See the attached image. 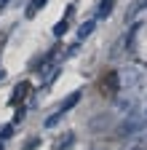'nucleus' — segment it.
<instances>
[{
  "label": "nucleus",
  "instance_id": "9",
  "mask_svg": "<svg viewBox=\"0 0 147 150\" xmlns=\"http://www.w3.org/2000/svg\"><path fill=\"white\" fill-rule=\"evenodd\" d=\"M64 30H67V22H59L56 27H53V35H62Z\"/></svg>",
  "mask_w": 147,
  "mask_h": 150
},
{
  "label": "nucleus",
  "instance_id": "3",
  "mask_svg": "<svg viewBox=\"0 0 147 150\" xmlns=\"http://www.w3.org/2000/svg\"><path fill=\"white\" fill-rule=\"evenodd\" d=\"M78 102H80V91H72V94H70V97H67V99L62 102V107H59V112H62V115H64V112H67V110H72V107H75Z\"/></svg>",
  "mask_w": 147,
  "mask_h": 150
},
{
  "label": "nucleus",
  "instance_id": "8",
  "mask_svg": "<svg viewBox=\"0 0 147 150\" xmlns=\"http://www.w3.org/2000/svg\"><path fill=\"white\" fill-rule=\"evenodd\" d=\"M59 121H62V112H56V115H51V118H48V121H46V126H48V129H51V126H56V123H59Z\"/></svg>",
  "mask_w": 147,
  "mask_h": 150
},
{
  "label": "nucleus",
  "instance_id": "4",
  "mask_svg": "<svg viewBox=\"0 0 147 150\" xmlns=\"http://www.w3.org/2000/svg\"><path fill=\"white\" fill-rule=\"evenodd\" d=\"M48 3V0H32V3H30V8H27V16H35V13H38L43 6Z\"/></svg>",
  "mask_w": 147,
  "mask_h": 150
},
{
  "label": "nucleus",
  "instance_id": "14",
  "mask_svg": "<svg viewBox=\"0 0 147 150\" xmlns=\"http://www.w3.org/2000/svg\"><path fill=\"white\" fill-rule=\"evenodd\" d=\"M3 75H6V72H3V70H0V78H3Z\"/></svg>",
  "mask_w": 147,
  "mask_h": 150
},
{
  "label": "nucleus",
  "instance_id": "6",
  "mask_svg": "<svg viewBox=\"0 0 147 150\" xmlns=\"http://www.w3.org/2000/svg\"><path fill=\"white\" fill-rule=\"evenodd\" d=\"M91 32H94V22H86V24L78 30V38H86V35H91Z\"/></svg>",
  "mask_w": 147,
  "mask_h": 150
},
{
  "label": "nucleus",
  "instance_id": "1",
  "mask_svg": "<svg viewBox=\"0 0 147 150\" xmlns=\"http://www.w3.org/2000/svg\"><path fill=\"white\" fill-rule=\"evenodd\" d=\"M139 129H142V118H128L120 123V134H136Z\"/></svg>",
  "mask_w": 147,
  "mask_h": 150
},
{
  "label": "nucleus",
  "instance_id": "12",
  "mask_svg": "<svg viewBox=\"0 0 147 150\" xmlns=\"http://www.w3.org/2000/svg\"><path fill=\"white\" fill-rule=\"evenodd\" d=\"M134 150H147V145H139V147H134Z\"/></svg>",
  "mask_w": 147,
  "mask_h": 150
},
{
  "label": "nucleus",
  "instance_id": "15",
  "mask_svg": "<svg viewBox=\"0 0 147 150\" xmlns=\"http://www.w3.org/2000/svg\"><path fill=\"white\" fill-rule=\"evenodd\" d=\"M0 150H3V139H0Z\"/></svg>",
  "mask_w": 147,
  "mask_h": 150
},
{
  "label": "nucleus",
  "instance_id": "7",
  "mask_svg": "<svg viewBox=\"0 0 147 150\" xmlns=\"http://www.w3.org/2000/svg\"><path fill=\"white\" fill-rule=\"evenodd\" d=\"M27 94V83H19V88L13 91V99H19V97H24Z\"/></svg>",
  "mask_w": 147,
  "mask_h": 150
},
{
  "label": "nucleus",
  "instance_id": "13",
  "mask_svg": "<svg viewBox=\"0 0 147 150\" xmlns=\"http://www.w3.org/2000/svg\"><path fill=\"white\" fill-rule=\"evenodd\" d=\"M139 6H147V0H142V3H139Z\"/></svg>",
  "mask_w": 147,
  "mask_h": 150
},
{
  "label": "nucleus",
  "instance_id": "5",
  "mask_svg": "<svg viewBox=\"0 0 147 150\" xmlns=\"http://www.w3.org/2000/svg\"><path fill=\"white\" fill-rule=\"evenodd\" d=\"M113 6H115V0H102V6H99V16H110Z\"/></svg>",
  "mask_w": 147,
  "mask_h": 150
},
{
  "label": "nucleus",
  "instance_id": "11",
  "mask_svg": "<svg viewBox=\"0 0 147 150\" xmlns=\"http://www.w3.org/2000/svg\"><path fill=\"white\" fill-rule=\"evenodd\" d=\"M8 6V0H0V8H6Z\"/></svg>",
  "mask_w": 147,
  "mask_h": 150
},
{
  "label": "nucleus",
  "instance_id": "2",
  "mask_svg": "<svg viewBox=\"0 0 147 150\" xmlns=\"http://www.w3.org/2000/svg\"><path fill=\"white\" fill-rule=\"evenodd\" d=\"M102 83H104V86H102L104 94H115V91H118V75H115V72H110Z\"/></svg>",
  "mask_w": 147,
  "mask_h": 150
},
{
  "label": "nucleus",
  "instance_id": "10",
  "mask_svg": "<svg viewBox=\"0 0 147 150\" xmlns=\"http://www.w3.org/2000/svg\"><path fill=\"white\" fill-rule=\"evenodd\" d=\"M11 134H13V126H3V131H0V137L6 139V137H11Z\"/></svg>",
  "mask_w": 147,
  "mask_h": 150
}]
</instances>
